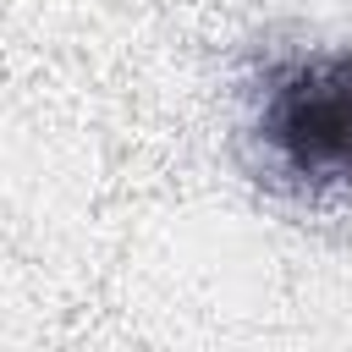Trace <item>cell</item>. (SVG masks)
<instances>
[{
    "label": "cell",
    "instance_id": "cell-1",
    "mask_svg": "<svg viewBox=\"0 0 352 352\" xmlns=\"http://www.w3.org/2000/svg\"><path fill=\"white\" fill-rule=\"evenodd\" d=\"M264 143L302 182L352 176V55L292 60L264 99Z\"/></svg>",
    "mask_w": 352,
    "mask_h": 352
}]
</instances>
